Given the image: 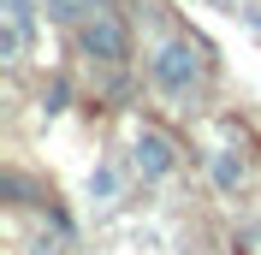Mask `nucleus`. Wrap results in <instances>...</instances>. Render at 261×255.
Returning a JSON list of instances; mask_svg holds the SVG:
<instances>
[{
  "mask_svg": "<svg viewBox=\"0 0 261 255\" xmlns=\"http://www.w3.org/2000/svg\"><path fill=\"white\" fill-rule=\"evenodd\" d=\"M130 166H137V178H166V172H178V143L166 137V131H154V125H143L137 131V143H130Z\"/></svg>",
  "mask_w": 261,
  "mask_h": 255,
  "instance_id": "obj_3",
  "label": "nucleus"
},
{
  "mask_svg": "<svg viewBox=\"0 0 261 255\" xmlns=\"http://www.w3.org/2000/svg\"><path fill=\"white\" fill-rule=\"evenodd\" d=\"M148 78H154V89L172 95V101L202 95V83H208V48H202V42H166V48H154V60H148Z\"/></svg>",
  "mask_w": 261,
  "mask_h": 255,
  "instance_id": "obj_1",
  "label": "nucleus"
},
{
  "mask_svg": "<svg viewBox=\"0 0 261 255\" xmlns=\"http://www.w3.org/2000/svg\"><path fill=\"white\" fill-rule=\"evenodd\" d=\"M208 178H214V190H244V160L231 155V148H214L208 155Z\"/></svg>",
  "mask_w": 261,
  "mask_h": 255,
  "instance_id": "obj_5",
  "label": "nucleus"
},
{
  "mask_svg": "<svg viewBox=\"0 0 261 255\" xmlns=\"http://www.w3.org/2000/svg\"><path fill=\"white\" fill-rule=\"evenodd\" d=\"M30 30H36L30 0H6V36H0V60H6V65H12L18 54L30 48Z\"/></svg>",
  "mask_w": 261,
  "mask_h": 255,
  "instance_id": "obj_4",
  "label": "nucleus"
},
{
  "mask_svg": "<svg viewBox=\"0 0 261 255\" xmlns=\"http://www.w3.org/2000/svg\"><path fill=\"white\" fill-rule=\"evenodd\" d=\"M119 190V172L113 166H95V172H89V196H113Z\"/></svg>",
  "mask_w": 261,
  "mask_h": 255,
  "instance_id": "obj_7",
  "label": "nucleus"
},
{
  "mask_svg": "<svg viewBox=\"0 0 261 255\" xmlns=\"http://www.w3.org/2000/svg\"><path fill=\"white\" fill-rule=\"evenodd\" d=\"M48 6V18H60V24H83L89 12H101V0H42Z\"/></svg>",
  "mask_w": 261,
  "mask_h": 255,
  "instance_id": "obj_6",
  "label": "nucleus"
},
{
  "mask_svg": "<svg viewBox=\"0 0 261 255\" xmlns=\"http://www.w3.org/2000/svg\"><path fill=\"white\" fill-rule=\"evenodd\" d=\"M77 48L89 54V60H101V65H125V60H130L125 18H119V12H89V18L77 24Z\"/></svg>",
  "mask_w": 261,
  "mask_h": 255,
  "instance_id": "obj_2",
  "label": "nucleus"
}]
</instances>
